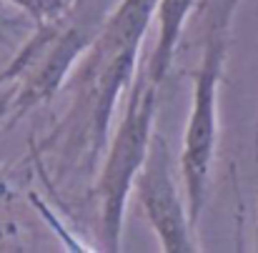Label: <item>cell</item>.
I'll list each match as a JSON object with an SVG mask.
<instances>
[{"label":"cell","instance_id":"6da1fadb","mask_svg":"<svg viewBox=\"0 0 258 253\" xmlns=\"http://www.w3.org/2000/svg\"><path fill=\"white\" fill-rule=\"evenodd\" d=\"M156 0H120L108 13L73 78L71 110L45 148H60L86 170L95 168L108 146V131L120 98L136 83L143 38L151 28Z\"/></svg>","mask_w":258,"mask_h":253},{"label":"cell","instance_id":"7a4b0ae2","mask_svg":"<svg viewBox=\"0 0 258 253\" xmlns=\"http://www.w3.org/2000/svg\"><path fill=\"white\" fill-rule=\"evenodd\" d=\"M158 88L148 76L136 78L125 98L123 120L115 128V136L108 141L100 173L95 180L98 196V216H100V246L105 251H120L125 206L133 193L136 178L148 158V148L156 133V113H158Z\"/></svg>","mask_w":258,"mask_h":253},{"label":"cell","instance_id":"3957f363","mask_svg":"<svg viewBox=\"0 0 258 253\" xmlns=\"http://www.w3.org/2000/svg\"><path fill=\"white\" fill-rule=\"evenodd\" d=\"M231 20L233 18L221 5H216L208 23L203 55L193 76L190 113H188L180 161H178L183 185H185V203H188L190 223L196 231L201 226L206 193H208V178H211L216 146H218V88H221L223 68H226Z\"/></svg>","mask_w":258,"mask_h":253},{"label":"cell","instance_id":"277c9868","mask_svg":"<svg viewBox=\"0 0 258 253\" xmlns=\"http://www.w3.org/2000/svg\"><path fill=\"white\" fill-rule=\"evenodd\" d=\"M103 23V20H100ZM98 25L90 20H71L68 25H38L28 45L13 58V63L0 73L3 81H15V95L10 108V123L25 115L30 108L48 103L68 81L71 71L83 58Z\"/></svg>","mask_w":258,"mask_h":253},{"label":"cell","instance_id":"5b68a950","mask_svg":"<svg viewBox=\"0 0 258 253\" xmlns=\"http://www.w3.org/2000/svg\"><path fill=\"white\" fill-rule=\"evenodd\" d=\"M171 146L166 136L153 133L148 158L136 178L133 193L158 238L161 251L166 253H193L201 251L198 231L190 223L188 203L183 201L175 178H173Z\"/></svg>","mask_w":258,"mask_h":253},{"label":"cell","instance_id":"8992f818","mask_svg":"<svg viewBox=\"0 0 258 253\" xmlns=\"http://www.w3.org/2000/svg\"><path fill=\"white\" fill-rule=\"evenodd\" d=\"M193 8H196V0H156L153 20L158 23V38H156V45L151 50L148 68H146L148 81H153L156 85L163 83L168 71H171L173 58H175L178 45H180L185 20H188Z\"/></svg>","mask_w":258,"mask_h":253},{"label":"cell","instance_id":"52a82bcc","mask_svg":"<svg viewBox=\"0 0 258 253\" xmlns=\"http://www.w3.org/2000/svg\"><path fill=\"white\" fill-rule=\"evenodd\" d=\"M38 25H60L81 0H8Z\"/></svg>","mask_w":258,"mask_h":253},{"label":"cell","instance_id":"ba28073f","mask_svg":"<svg viewBox=\"0 0 258 253\" xmlns=\"http://www.w3.org/2000/svg\"><path fill=\"white\" fill-rule=\"evenodd\" d=\"M13 95H15V90H8L5 95H0V120L5 118V115H10V108H13ZM5 198V183L0 180V201Z\"/></svg>","mask_w":258,"mask_h":253},{"label":"cell","instance_id":"9c48e42d","mask_svg":"<svg viewBox=\"0 0 258 253\" xmlns=\"http://www.w3.org/2000/svg\"><path fill=\"white\" fill-rule=\"evenodd\" d=\"M218 5H221V8H223V10L231 15V18H233V13H236V8L241 5V0H221Z\"/></svg>","mask_w":258,"mask_h":253},{"label":"cell","instance_id":"30bf717a","mask_svg":"<svg viewBox=\"0 0 258 253\" xmlns=\"http://www.w3.org/2000/svg\"><path fill=\"white\" fill-rule=\"evenodd\" d=\"M5 25H8V28H10V25H15V18H10L8 13H3V10H0V28H5Z\"/></svg>","mask_w":258,"mask_h":253},{"label":"cell","instance_id":"8fae6325","mask_svg":"<svg viewBox=\"0 0 258 253\" xmlns=\"http://www.w3.org/2000/svg\"><path fill=\"white\" fill-rule=\"evenodd\" d=\"M256 251H258V231H256Z\"/></svg>","mask_w":258,"mask_h":253}]
</instances>
